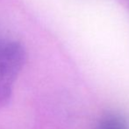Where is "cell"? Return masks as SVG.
Returning <instances> with one entry per match:
<instances>
[{
  "instance_id": "cell-1",
  "label": "cell",
  "mask_w": 129,
  "mask_h": 129,
  "mask_svg": "<svg viewBox=\"0 0 129 129\" xmlns=\"http://www.w3.org/2000/svg\"><path fill=\"white\" fill-rule=\"evenodd\" d=\"M26 61V52L19 43L0 40V107L11 101L13 85Z\"/></svg>"
},
{
  "instance_id": "cell-2",
  "label": "cell",
  "mask_w": 129,
  "mask_h": 129,
  "mask_svg": "<svg viewBox=\"0 0 129 129\" xmlns=\"http://www.w3.org/2000/svg\"><path fill=\"white\" fill-rule=\"evenodd\" d=\"M96 129H129V125L124 117L112 113L102 118Z\"/></svg>"
}]
</instances>
